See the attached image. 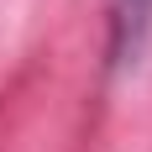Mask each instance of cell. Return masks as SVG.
I'll return each mask as SVG.
<instances>
[{
	"label": "cell",
	"instance_id": "cell-1",
	"mask_svg": "<svg viewBox=\"0 0 152 152\" xmlns=\"http://www.w3.org/2000/svg\"><path fill=\"white\" fill-rule=\"evenodd\" d=\"M152 37V0H110V63L137 68Z\"/></svg>",
	"mask_w": 152,
	"mask_h": 152
}]
</instances>
